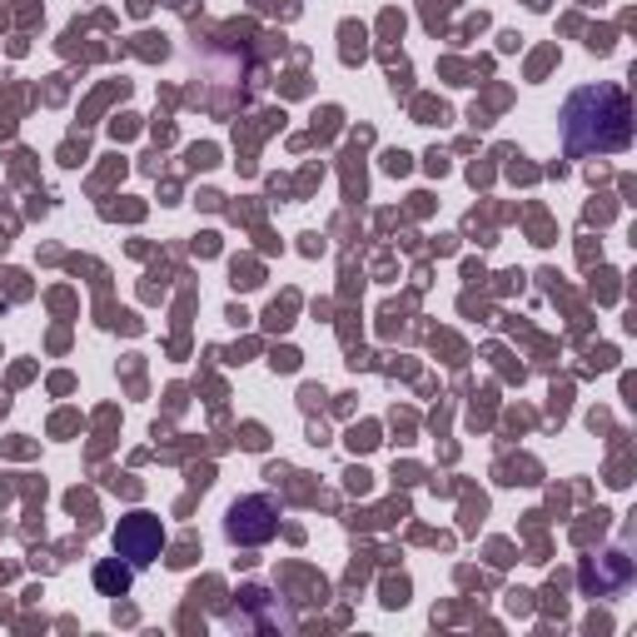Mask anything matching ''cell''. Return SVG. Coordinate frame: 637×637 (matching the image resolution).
I'll use <instances>...</instances> for the list:
<instances>
[{
    "mask_svg": "<svg viewBox=\"0 0 637 637\" xmlns=\"http://www.w3.org/2000/svg\"><path fill=\"white\" fill-rule=\"evenodd\" d=\"M274 533H279V503H274V498L254 493V498H239V503L229 508V538H235V543L254 548V543H269Z\"/></svg>",
    "mask_w": 637,
    "mask_h": 637,
    "instance_id": "cell-2",
    "label": "cell"
},
{
    "mask_svg": "<svg viewBox=\"0 0 637 637\" xmlns=\"http://www.w3.org/2000/svg\"><path fill=\"white\" fill-rule=\"evenodd\" d=\"M95 588H100L105 598H120V592H130V568H120V558H115V562H100V568H95Z\"/></svg>",
    "mask_w": 637,
    "mask_h": 637,
    "instance_id": "cell-4",
    "label": "cell"
},
{
    "mask_svg": "<svg viewBox=\"0 0 637 637\" xmlns=\"http://www.w3.org/2000/svg\"><path fill=\"white\" fill-rule=\"evenodd\" d=\"M159 548H165V523H159L155 513L120 518V528H115V553L120 558H130L135 568H145V562L159 558Z\"/></svg>",
    "mask_w": 637,
    "mask_h": 637,
    "instance_id": "cell-3",
    "label": "cell"
},
{
    "mask_svg": "<svg viewBox=\"0 0 637 637\" xmlns=\"http://www.w3.org/2000/svg\"><path fill=\"white\" fill-rule=\"evenodd\" d=\"M632 135V105L618 85H592V90H578L568 100V115H562V140H568V155H608L622 150Z\"/></svg>",
    "mask_w": 637,
    "mask_h": 637,
    "instance_id": "cell-1",
    "label": "cell"
}]
</instances>
